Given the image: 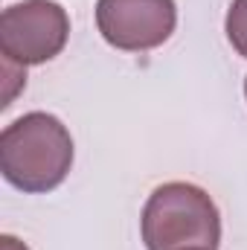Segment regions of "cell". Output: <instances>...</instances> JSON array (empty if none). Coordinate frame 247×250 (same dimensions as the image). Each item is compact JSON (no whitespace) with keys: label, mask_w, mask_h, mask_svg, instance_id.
I'll list each match as a JSON object with an SVG mask.
<instances>
[{"label":"cell","mask_w":247,"mask_h":250,"mask_svg":"<svg viewBox=\"0 0 247 250\" xmlns=\"http://www.w3.org/2000/svg\"><path fill=\"white\" fill-rule=\"evenodd\" d=\"M70 38L67 9L56 0H23L0 15V53L21 67L53 62Z\"/></svg>","instance_id":"3957f363"},{"label":"cell","mask_w":247,"mask_h":250,"mask_svg":"<svg viewBox=\"0 0 247 250\" xmlns=\"http://www.w3.org/2000/svg\"><path fill=\"white\" fill-rule=\"evenodd\" d=\"M140 230L145 250H215L221 242V212L206 189L172 181L148 195Z\"/></svg>","instance_id":"7a4b0ae2"},{"label":"cell","mask_w":247,"mask_h":250,"mask_svg":"<svg viewBox=\"0 0 247 250\" xmlns=\"http://www.w3.org/2000/svg\"><path fill=\"white\" fill-rule=\"evenodd\" d=\"M224 29H227V38H230L233 50L242 59H247V0H233L230 3Z\"/></svg>","instance_id":"5b68a950"},{"label":"cell","mask_w":247,"mask_h":250,"mask_svg":"<svg viewBox=\"0 0 247 250\" xmlns=\"http://www.w3.org/2000/svg\"><path fill=\"white\" fill-rule=\"evenodd\" d=\"M245 96H247V79H245Z\"/></svg>","instance_id":"52a82bcc"},{"label":"cell","mask_w":247,"mask_h":250,"mask_svg":"<svg viewBox=\"0 0 247 250\" xmlns=\"http://www.w3.org/2000/svg\"><path fill=\"white\" fill-rule=\"evenodd\" d=\"M96 26L123 53H145L166 44L178 26L175 0H99Z\"/></svg>","instance_id":"277c9868"},{"label":"cell","mask_w":247,"mask_h":250,"mask_svg":"<svg viewBox=\"0 0 247 250\" xmlns=\"http://www.w3.org/2000/svg\"><path fill=\"white\" fill-rule=\"evenodd\" d=\"M73 166L67 125L44 111L23 114L0 134V172L21 192L38 195L62 187Z\"/></svg>","instance_id":"6da1fadb"},{"label":"cell","mask_w":247,"mask_h":250,"mask_svg":"<svg viewBox=\"0 0 247 250\" xmlns=\"http://www.w3.org/2000/svg\"><path fill=\"white\" fill-rule=\"evenodd\" d=\"M0 250H29L23 242H18L15 236H0Z\"/></svg>","instance_id":"8992f818"}]
</instances>
